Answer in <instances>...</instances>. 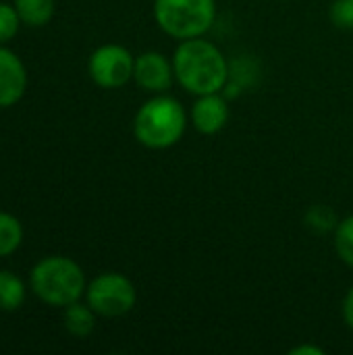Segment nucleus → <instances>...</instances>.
<instances>
[{
	"instance_id": "f257e3e1",
	"label": "nucleus",
	"mask_w": 353,
	"mask_h": 355,
	"mask_svg": "<svg viewBox=\"0 0 353 355\" xmlns=\"http://www.w3.org/2000/svg\"><path fill=\"white\" fill-rule=\"evenodd\" d=\"M173 69L177 83L193 96L223 92L231 75L223 50L204 35L179 42L173 52Z\"/></svg>"
},
{
	"instance_id": "f03ea898",
	"label": "nucleus",
	"mask_w": 353,
	"mask_h": 355,
	"mask_svg": "<svg viewBox=\"0 0 353 355\" xmlns=\"http://www.w3.org/2000/svg\"><path fill=\"white\" fill-rule=\"evenodd\" d=\"M187 129L183 104L169 94H154L146 100L133 119L135 139L150 150H166L181 141Z\"/></svg>"
},
{
	"instance_id": "7ed1b4c3",
	"label": "nucleus",
	"mask_w": 353,
	"mask_h": 355,
	"mask_svg": "<svg viewBox=\"0 0 353 355\" xmlns=\"http://www.w3.org/2000/svg\"><path fill=\"white\" fill-rule=\"evenodd\" d=\"M31 291L52 308H67L79 302L87 289L81 266L67 256H48L40 260L29 277Z\"/></svg>"
},
{
	"instance_id": "20e7f679",
	"label": "nucleus",
	"mask_w": 353,
	"mask_h": 355,
	"mask_svg": "<svg viewBox=\"0 0 353 355\" xmlns=\"http://www.w3.org/2000/svg\"><path fill=\"white\" fill-rule=\"evenodd\" d=\"M154 19L175 40L202 37L216 21V0H154Z\"/></svg>"
},
{
	"instance_id": "39448f33",
	"label": "nucleus",
	"mask_w": 353,
	"mask_h": 355,
	"mask_svg": "<svg viewBox=\"0 0 353 355\" xmlns=\"http://www.w3.org/2000/svg\"><path fill=\"white\" fill-rule=\"evenodd\" d=\"M85 300L89 308L104 318H119L135 308L137 291L131 279L121 272H102L87 283Z\"/></svg>"
},
{
	"instance_id": "423d86ee",
	"label": "nucleus",
	"mask_w": 353,
	"mask_h": 355,
	"mask_svg": "<svg viewBox=\"0 0 353 355\" xmlns=\"http://www.w3.org/2000/svg\"><path fill=\"white\" fill-rule=\"evenodd\" d=\"M135 58L133 54L121 44H104L96 48L89 56L87 71L96 85L104 89L123 87L127 81L133 79Z\"/></svg>"
},
{
	"instance_id": "0eeeda50",
	"label": "nucleus",
	"mask_w": 353,
	"mask_h": 355,
	"mask_svg": "<svg viewBox=\"0 0 353 355\" xmlns=\"http://www.w3.org/2000/svg\"><path fill=\"white\" fill-rule=\"evenodd\" d=\"M133 79L148 94H166L175 81L173 58L158 50L141 52L139 56H135Z\"/></svg>"
},
{
	"instance_id": "6e6552de",
	"label": "nucleus",
	"mask_w": 353,
	"mask_h": 355,
	"mask_svg": "<svg viewBox=\"0 0 353 355\" xmlns=\"http://www.w3.org/2000/svg\"><path fill=\"white\" fill-rule=\"evenodd\" d=\"M191 125L202 135H214L225 129L229 121V100L223 92L198 96L191 106Z\"/></svg>"
},
{
	"instance_id": "1a4fd4ad",
	"label": "nucleus",
	"mask_w": 353,
	"mask_h": 355,
	"mask_svg": "<svg viewBox=\"0 0 353 355\" xmlns=\"http://www.w3.org/2000/svg\"><path fill=\"white\" fill-rule=\"evenodd\" d=\"M27 89V71L23 60L0 46V108L15 106Z\"/></svg>"
},
{
	"instance_id": "9d476101",
	"label": "nucleus",
	"mask_w": 353,
	"mask_h": 355,
	"mask_svg": "<svg viewBox=\"0 0 353 355\" xmlns=\"http://www.w3.org/2000/svg\"><path fill=\"white\" fill-rule=\"evenodd\" d=\"M96 312L89 308V304H79V302H73L64 308V314H62V322H64V329L77 337V339H85L94 333L96 329Z\"/></svg>"
},
{
	"instance_id": "9b49d317",
	"label": "nucleus",
	"mask_w": 353,
	"mask_h": 355,
	"mask_svg": "<svg viewBox=\"0 0 353 355\" xmlns=\"http://www.w3.org/2000/svg\"><path fill=\"white\" fill-rule=\"evenodd\" d=\"M12 6L21 23L29 27H44L54 15V0H15Z\"/></svg>"
},
{
	"instance_id": "f8f14e48",
	"label": "nucleus",
	"mask_w": 353,
	"mask_h": 355,
	"mask_svg": "<svg viewBox=\"0 0 353 355\" xmlns=\"http://www.w3.org/2000/svg\"><path fill=\"white\" fill-rule=\"evenodd\" d=\"M25 302V283L10 270H0V310L15 312Z\"/></svg>"
},
{
	"instance_id": "ddd939ff",
	"label": "nucleus",
	"mask_w": 353,
	"mask_h": 355,
	"mask_svg": "<svg viewBox=\"0 0 353 355\" xmlns=\"http://www.w3.org/2000/svg\"><path fill=\"white\" fill-rule=\"evenodd\" d=\"M23 241V227L17 216L0 212V258L10 256Z\"/></svg>"
},
{
	"instance_id": "4468645a",
	"label": "nucleus",
	"mask_w": 353,
	"mask_h": 355,
	"mask_svg": "<svg viewBox=\"0 0 353 355\" xmlns=\"http://www.w3.org/2000/svg\"><path fill=\"white\" fill-rule=\"evenodd\" d=\"M333 243H335V252L341 258V262L353 268V214L337 223Z\"/></svg>"
},
{
	"instance_id": "2eb2a0df",
	"label": "nucleus",
	"mask_w": 353,
	"mask_h": 355,
	"mask_svg": "<svg viewBox=\"0 0 353 355\" xmlns=\"http://www.w3.org/2000/svg\"><path fill=\"white\" fill-rule=\"evenodd\" d=\"M337 214L329 208V206H312L306 212V225L314 231V233H329L335 231L337 227Z\"/></svg>"
},
{
	"instance_id": "dca6fc26",
	"label": "nucleus",
	"mask_w": 353,
	"mask_h": 355,
	"mask_svg": "<svg viewBox=\"0 0 353 355\" xmlns=\"http://www.w3.org/2000/svg\"><path fill=\"white\" fill-rule=\"evenodd\" d=\"M329 19L339 29H353V0H333L329 6Z\"/></svg>"
},
{
	"instance_id": "f3484780",
	"label": "nucleus",
	"mask_w": 353,
	"mask_h": 355,
	"mask_svg": "<svg viewBox=\"0 0 353 355\" xmlns=\"http://www.w3.org/2000/svg\"><path fill=\"white\" fill-rule=\"evenodd\" d=\"M21 25V19L15 10V6L0 2V46L8 42Z\"/></svg>"
},
{
	"instance_id": "a211bd4d",
	"label": "nucleus",
	"mask_w": 353,
	"mask_h": 355,
	"mask_svg": "<svg viewBox=\"0 0 353 355\" xmlns=\"http://www.w3.org/2000/svg\"><path fill=\"white\" fill-rule=\"evenodd\" d=\"M341 314H343V322L347 324V329L353 331V287H350V291L343 297L341 304Z\"/></svg>"
},
{
	"instance_id": "6ab92c4d",
	"label": "nucleus",
	"mask_w": 353,
	"mask_h": 355,
	"mask_svg": "<svg viewBox=\"0 0 353 355\" xmlns=\"http://www.w3.org/2000/svg\"><path fill=\"white\" fill-rule=\"evenodd\" d=\"M289 355H325V349L318 345H300V347H293Z\"/></svg>"
}]
</instances>
